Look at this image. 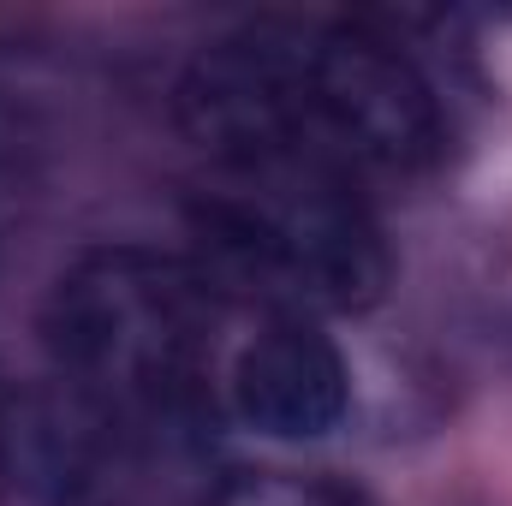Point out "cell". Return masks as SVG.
Segmentation results:
<instances>
[{
	"label": "cell",
	"instance_id": "7a4b0ae2",
	"mask_svg": "<svg viewBox=\"0 0 512 506\" xmlns=\"http://www.w3.org/2000/svg\"><path fill=\"white\" fill-rule=\"evenodd\" d=\"M215 286L209 268L143 245L78 256L42 316L48 358L96 417H173L215 370Z\"/></svg>",
	"mask_w": 512,
	"mask_h": 506
},
{
	"label": "cell",
	"instance_id": "5b68a950",
	"mask_svg": "<svg viewBox=\"0 0 512 506\" xmlns=\"http://www.w3.org/2000/svg\"><path fill=\"white\" fill-rule=\"evenodd\" d=\"M209 506H370L364 495L328 483V477H298V471H233Z\"/></svg>",
	"mask_w": 512,
	"mask_h": 506
},
{
	"label": "cell",
	"instance_id": "3957f363",
	"mask_svg": "<svg viewBox=\"0 0 512 506\" xmlns=\"http://www.w3.org/2000/svg\"><path fill=\"white\" fill-rule=\"evenodd\" d=\"M191 227L221 274L280 304V316L364 310L393 274L376 215L334 167H233L203 191Z\"/></svg>",
	"mask_w": 512,
	"mask_h": 506
},
{
	"label": "cell",
	"instance_id": "277c9868",
	"mask_svg": "<svg viewBox=\"0 0 512 506\" xmlns=\"http://www.w3.org/2000/svg\"><path fill=\"white\" fill-rule=\"evenodd\" d=\"M233 411L274 441H316L346 417L352 376L340 346L304 316H268L233 358Z\"/></svg>",
	"mask_w": 512,
	"mask_h": 506
},
{
	"label": "cell",
	"instance_id": "6da1fadb",
	"mask_svg": "<svg viewBox=\"0 0 512 506\" xmlns=\"http://www.w3.org/2000/svg\"><path fill=\"white\" fill-rule=\"evenodd\" d=\"M179 126L221 167L417 173L441 155L429 78L387 36L328 18H251L191 54Z\"/></svg>",
	"mask_w": 512,
	"mask_h": 506
},
{
	"label": "cell",
	"instance_id": "8992f818",
	"mask_svg": "<svg viewBox=\"0 0 512 506\" xmlns=\"http://www.w3.org/2000/svg\"><path fill=\"white\" fill-rule=\"evenodd\" d=\"M60 423L54 417H42L30 399H24V387L12 381V370L0 364V489H12L42 453H54V435Z\"/></svg>",
	"mask_w": 512,
	"mask_h": 506
}]
</instances>
